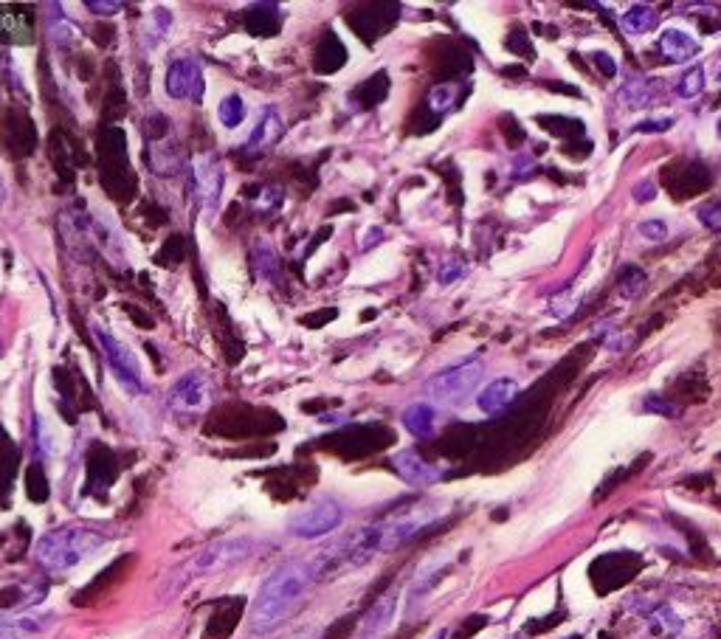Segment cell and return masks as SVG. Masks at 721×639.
<instances>
[{"mask_svg":"<svg viewBox=\"0 0 721 639\" xmlns=\"http://www.w3.org/2000/svg\"><path fill=\"white\" fill-rule=\"evenodd\" d=\"M212 403V381L203 372H186L169 386L167 406L178 417H198Z\"/></svg>","mask_w":721,"mask_h":639,"instance_id":"ba28073f","label":"cell"},{"mask_svg":"<svg viewBox=\"0 0 721 639\" xmlns=\"http://www.w3.org/2000/svg\"><path fill=\"white\" fill-rule=\"evenodd\" d=\"M217 119H220L223 127H229V130L240 127L243 119H246V105H243V99H240L237 93L226 96V99L220 102V107H217Z\"/></svg>","mask_w":721,"mask_h":639,"instance_id":"d4e9b609","label":"cell"},{"mask_svg":"<svg viewBox=\"0 0 721 639\" xmlns=\"http://www.w3.org/2000/svg\"><path fill=\"white\" fill-rule=\"evenodd\" d=\"M85 6H88V12H96V15H113L122 9V3H99V0H88Z\"/></svg>","mask_w":721,"mask_h":639,"instance_id":"8d00e7d4","label":"cell"},{"mask_svg":"<svg viewBox=\"0 0 721 639\" xmlns=\"http://www.w3.org/2000/svg\"><path fill=\"white\" fill-rule=\"evenodd\" d=\"M254 268H257V276H260V279L277 282L279 262H277V254H274V248L268 243L254 245Z\"/></svg>","mask_w":721,"mask_h":639,"instance_id":"cb8c5ba5","label":"cell"},{"mask_svg":"<svg viewBox=\"0 0 721 639\" xmlns=\"http://www.w3.org/2000/svg\"><path fill=\"white\" fill-rule=\"evenodd\" d=\"M48 34L54 37V43H60V46H68V43H74L79 37V29L68 20V17H51V23H48Z\"/></svg>","mask_w":721,"mask_h":639,"instance_id":"f1b7e54d","label":"cell"},{"mask_svg":"<svg viewBox=\"0 0 721 639\" xmlns=\"http://www.w3.org/2000/svg\"><path fill=\"white\" fill-rule=\"evenodd\" d=\"M702 91H705V68H702V65H693V68H688V71L679 77L676 93H679L682 99H696Z\"/></svg>","mask_w":721,"mask_h":639,"instance_id":"4316f807","label":"cell"},{"mask_svg":"<svg viewBox=\"0 0 721 639\" xmlns=\"http://www.w3.org/2000/svg\"><path fill=\"white\" fill-rule=\"evenodd\" d=\"M592 60H595V65L603 71V77H614V74H617V62H614L606 51H598Z\"/></svg>","mask_w":721,"mask_h":639,"instance_id":"e575fe53","label":"cell"},{"mask_svg":"<svg viewBox=\"0 0 721 639\" xmlns=\"http://www.w3.org/2000/svg\"><path fill=\"white\" fill-rule=\"evenodd\" d=\"M167 93L172 99H181V102H200L203 99V68L198 60L192 57H181L169 65L167 79Z\"/></svg>","mask_w":721,"mask_h":639,"instance_id":"8fae6325","label":"cell"},{"mask_svg":"<svg viewBox=\"0 0 721 639\" xmlns=\"http://www.w3.org/2000/svg\"><path fill=\"white\" fill-rule=\"evenodd\" d=\"M671 124H674V119L665 116V119H651V122L637 124V130H643V133H662V130H671Z\"/></svg>","mask_w":721,"mask_h":639,"instance_id":"d590c367","label":"cell"},{"mask_svg":"<svg viewBox=\"0 0 721 639\" xmlns=\"http://www.w3.org/2000/svg\"><path fill=\"white\" fill-rule=\"evenodd\" d=\"M330 319H336V310H324V313H319V316H305L302 324H307V327H319L322 321H330Z\"/></svg>","mask_w":721,"mask_h":639,"instance_id":"f35d334b","label":"cell"},{"mask_svg":"<svg viewBox=\"0 0 721 639\" xmlns=\"http://www.w3.org/2000/svg\"><path fill=\"white\" fill-rule=\"evenodd\" d=\"M643 409L651 411V414H660V417H679V406H676V403H671L668 397L651 395L643 403Z\"/></svg>","mask_w":721,"mask_h":639,"instance_id":"f546056e","label":"cell"},{"mask_svg":"<svg viewBox=\"0 0 721 639\" xmlns=\"http://www.w3.org/2000/svg\"><path fill=\"white\" fill-rule=\"evenodd\" d=\"M654 198H657V189H654L651 183H643V186L634 189V200H637V203H651Z\"/></svg>","mask_w":721,"mask_h":639,"instance_id":"74e56055","label":"cell"},{"mask_svg":"<svg viewBox=\"0 0 721 639\" xmlns=\"http://www.w3.org/2000/svg\"><path fill=\"white\" fill-rule=\"evenodd\" d=\"M386 93H389V77L381 71V74H375V77L367 79V82H361V85L355 88L353 102L361 107H375L384 102Z\"/></svg>","mask_w":721,"mask_h":639,"instance_id":"7402d4cb","label":"cell"},{"mask_svg":"<svg viewBox=\"0 0 721 639\" xmlns=\"http://www.w3.org/2000/svg\"><path fill=\"white\" fill-rule=\"evenodd\" d=\"M223 183H226V172L215 155L198 153L192 158V189H195L200 209L206 214H212L220 206Z\"/></svg>","mask_w":721,"mask_h":639,"instance_id":"30bf717a","label":"cell"},{"mask_svg":"<svg viewBox=\"0 0 721 639\" xmlns=\"http://www.w3.org/2000/svg\"><path fill=\"white\" fill-rule=\"evenodd\" d=\"M575 305H578V299H572V296H558V299L550 302V316H555V319H567L569 313L575 310Z\"/></svg>","mask_w":721,"mask_h":639,"instance_id":"836d02e7","label":"cell"},{"mask_svg":"<svg viewBox=\"0 0 721 639\" xmlns=\"http://www.w3.org/2000/svg\"><path fill=\"white\" fill-rule=\"evenodd\" d=\"M57 625V611H12L0 614V639H51Z\"/></svg>","mask_w":721,"mask_h":639,"instance_id":"9c48e42d","label":"cell"},{"mask_svg":"<svg viewBox=\"0 0 721 639\" xmlns=\"http://www.w3.org/2000/svg\"><path fill=\"white\" fill-rule=\"evenodd\" d=\"M400 420H403V428L417 440H429L434 434V426H437V414L429 403H412L409 409L403 411Z\"/></svg>","mask_w":721,"mask_h":639,"instance_id":"d6986e66","label":"cell"},{"mask_svg":"<svg viewBox=\"0 0 721 639\" xmlns=\"http://www.w3.org/2000/svg\"><path fill=\"white\" fill-rule=\"evenodd\" d=\"M288 639H319V634H316V631H302V634H293V637Z\"/></svg>","mask_w":721,"mask_h":639,"instance_id":"60d3db41","label":"cell"},{"mask_svg":"<svg viewBox=\"0 0 721 639\" xmlns=\"http://www.w3.org/2000/svg\"><path fill=\"white\" fill-rule=\"evenodd\" d=\"M431 639H448V631H445V628H443V631H437V634H434V637H431Z\"/></svg>","mask_w":721,"mask_h":639,"instance_id":"b9f144b4","label":"cell"},{"mask_svg":"<svg viewBox=\"0 0 721 639\" xmlns=\"http://www.w3.org/2000/svg\"><path fill=\"white\" fill-rule=\"evenodd\" d=\"M645 282H648V276H645L640 268L629 265V268H623L620 276H617V290H620L623 299H637L645 290Z\"/></svg>","mask_w":721,"mask_h":639,"instance_id":"484cf974","label":"cell"},{"mask_svg":"<svg viewBox=\"0 0 721 639\" xmlns=\"http://www.w3.org/2000/svg\"><path fill=\"white\" fill-rule=\"evenodd\" d=\"M93 335H96V341H99V347H102V355H105V361H108L116 383L122 386L124 392H130V395H141L147 386H144V375H141L136 352L130 350L119 335L105 330L102 324H93Z\"/></svg>","mask_w":721,"mask_h":639,"instance_id":"5b68a950","label":"cell"},{"mask_svg":"<svg viewBox=\"0 0 721 639\" xmlns=\"http://www.w3.org/2000/svg\"><path fill=\"white\" fill-rule=\"evenodd\" d=\"M617 99L626 107H645L651 105V99H654V88H651L648 79H629V82L620 88Z\"/></svg>","mask_w":721,"mask_h":639,"instance_id":"603a6c76","label":"cell"},{"mask_svg":"<svg viewBox=\"0 0 721 639\" xmlns=\"http://www.w3.org/2000/svg\"><path fill=\"white\" fill-rule=\"evenodd\" d=\"M392 468H395V473H398L403 482H409V485L415 487L434 485V482L443 479L445 473L440 465L426 462L417 451H400V454H395V457H392Z\"/></svg>","mask_w":721,"mask_h":639,"instance_id":"4fadbf2b","label":"cell"},{"mask_svg":"<svg viewBox=\"0 0 721 639\" xmlns=\"http://www.w3.org/2000/svg\"><path fill=\"white\" fill-rule=\"evenodd\" d=\"M381 237H384V231H381V229H369V231H367V243L361 245V248H369V245H378V243H381Z\"/></svg>","mask_w":721,"mask_h":639,"instance_id":"ab89813d","label":"cell"},{"mask_svg":"<svg viewBox=\"0 0 721 639\" xmlns=\"http://www.w3.org/2000/svg\"><path fill=\"white\" fill-rule=\"evenodd\" d=\"M443 516L445 504L417 502L412 504V507H403L398 513H392V516L378 521V524H372V527H367V533L372 547H375V555L409 544L412 538H417L420 533H426L429 527H434Z\"/></svg>","mask_w":721,"mask_h":639,"instance_id":"3957f363","label":"cell"},{"mask_svg":"<svg viewBox=\"0 0 721 639\" xmlns=\"http://www.w3.org/2000/svg\"><path fill=\"white\" fill-rule=\"evenodd\" d=\"M660 54L662 60L674 62V65L688 62L699 54V40L685 29H665L660 34Z\"/></svg>","mask_w":721,"mask_h":639,"instance_id":"9a60e30c","label":"cell"},{"mask_svg":"<svg viewBox=\"0 0 721 639\" xmlns=\"http://www.w3.org/2000/svg\"><path fill=\"white\" fill-rule=\"evenodd\" d=\"M341 521H344V507L336 499H316V502L305 504L302 510L293 513L291 521H288V533L293 538L313 541V538H324V535L338 530Z\"/></svg>","mask_w":721,"mask_h":639,"instance_id":"52a82bcc","label":"cell"},{"mask_svg":"<svg viewBox=\"0 0 721 639\" xmlns=\"http://www.w3.org/2000/svg\"><path fill=\"white\" fill-rule=\"evenodd\" d=\"M400 609V592L398 589H389L384 597H378L372 603V609L361 617L358 623V639H381L395 625Z\"/></svg>","mask_w":721,"mask_h":639,"instance_id":"7c38bea8","label":"cell"},{"mask_svg":"<svg viewBox=\"0 0 721 639\" xmlns=\"http://www.w3.org/2000/svg\"><path fill=\"white\" fill-rule=\"evenodd\" d=\"M246 26L254 37H271L279 31V9L274 3H260L246 15Z\"/></svg>","mask_w":721,"mask_h":639,"instance_id":"ffe728a7","label":"cell"},{"mask_svg":"<svg viewBox=\"0 0 721 639\" xmlns=\"http://www.w3.org/2000/svg\"><path fill=\"white\" fill-rule=\"evenodd\" d=\"M105 544H108L105 533H99L93 527H82V524H71V527H60V530L43 535L34 547V561L46 572H71L79 563L96 555Z\"/></svg>","mask_w":721,"mask_h":639,"instance_id":"7a4b0ae2","label":"cell"},{"mask_svg":"<svg viewBox=\"0 0 721 639\" xmlns=\"http://www.w3.org/2000/svg\"><path fill=\"white\" fill-rule=\"evenodd\" d=\"M538 124H544V130L558 138H572L583 133V124L578 119H567V116H538Z\"/></svg>","mask_w":721,"mask_h":639,"instance_id":"83f0119b","label":"cell"},{"mask_svg":"<svg viewBox=\"0 0 721 639\" xmlns=\"http://www.w3.org/2000/svg\"><path fill=\"white\" fill-rule=\"evenodd\" d=\"M347 60V48L341 46L336 34H324L322 43L316 46V54H313V68L319 74H336L338 68L344 65Z\"/></svg>","mask_w":721,"mask_h":639,"instance_id":"ac0fdd59","label":"cell"},{"mask_svg":"<svg viewBox=\"0 0 721 639\" xmlns=\"http://www.w3.org/2000/svg\"><path fill=\"white\" fill-rule=\"evenodd\" d=\"M169 23H172V17H169L167 9H155L153 20H150V31H147V37H150L153 43H161V40H164V34H167Z\"/></svg>","mask_w":721,"mask_h":639,"instance_id":"4dcf8cb0","label":"cell"},{"mask_svg":"<svg viewBox=\"0 0 721 639\" xmlns=\"http://www.w3.org/2000/svg\"><path fill=\"white\" fill-rule=\"evenodd\" d=\"M719 82H721V71H719Z\"/></svg>","mask_w":721,"mask_h":639,"instance_id":"f6af8a7d","label":"cell"},{"mask_svg":"<svg viewBox=\"0 0 721 639\" xmlns=\"http://www.w3.org/2000/svg\"><path fill=\"white\" fill-rule=\"evenodd\" d=\"M282 130H285L282 116H279L274 107H265L260 113V119H257V124H254V130H251V136H248L246 153H262L265 147L277 144Z\"/></svg>","mask_w":721,"mask_h":639,"instance_id":"2e32d148","label":"cell"},{"mask_svg":"<svg viewBox=\"0 0 721 639\" xmlns=\"http://www.w3.org/2000/svg\"><path fill=\"white\" fill-rule=\"evenodd\" d=\"M313 572L307 561H288L277 566L268 578L262 580L260 592L254 597V606L248 614V625L254 634H268L277 625H282L293 611L299 609V603L305 600V594L313 586Z\"/></svg>","mask_w":721,"mask_h":639,"instance_id":"6da1fadb","label":"cell"},{"mask_svg":"<svg viewBox=\"0 0 721 639\" xmlns=\"http://www.w3.org/2000/svg\"><path fill=\"white\" fill-rule=\"evenodd\" d=\"M657 26H660V15L651 6H643V3H634L623 15V29L629 31V34H648Z\"/></svg>","mask_w":721,"mask_h":639,"instance_id":"44dd1931","label":"cell"},{"mask_svg":"<svg viewBox=\"0 0 721 639\" xmlns=\"http://www.w3.org/2000/svg\"><path fill=\"white\" fill-rule=\"evenodd\" d=\"M6 200V186H3V181H0V203Z\"/></svg>","mask_w":721,"mask_h":639,"instance_id":"7bdbcfd3","label":"cell"},{"mask_svg":"<svg viewBox=\"0 0 721 639\" xmlns=\"http://www.w3.org/2000/svg\"><path fill=\"white\" fill-rule=\"evenodd\" d=\"M257 549H260V541L251 538V535H231V538L212 541L209 547L195 552V555L178 569V575L172 580V589H184L186 583L203 578V575H215V572H223V569H229L234 563H243L246 558H251Z\"/></svg>","mask_w":721,"mask_h":639,"instance_id":"277c9868","label":"cell"},{"mask_svg":"<svg viewBox=\"0 0 721 639\" xmlns=\"http://www.w3.org/2000/svg\"><path fill=\"white\" fill-rule=\"evenodd\" d=\"M482 378H485V366L479 361L454 366V369H445L440 375H434L426 383V395L440 406H460L465 397L474 395V389Z\"/></svg>","mask_w":721,"mask_h":639,"instance_id":"8992f818","label":"cell"},{"mask_svg":"<svg viewBox=\"0 0 721 639\" xmlns=\"http://www.w3.org/2000/svg\"><path fill=\"white\" fill-rule=\"evenodd\" d=\"M713 183L710 178V172H707L702 164H685L682 172H676V175H668V186H671V192H676V198H691V195H699V192H705L707 186Z\"/></svg>","mask_w":721,"mask_h":639,"instance_id":"e0dca14e","label":"cell"},{"mask_svg":"<svg viewBox=\"0 0 721 639\" xmlns=\"http://www.w3.org/2000/svg\"><path fill=\"white\" fill-rule=\"evenodd\" d=\"M640 234H643V240L648 243H662L665 237H668V226H665V220H645L640 223Z\"/></svg>","mask_w":721,"mask_h":639,"instance_id":"d6a6232c","label":"cell"},{"mask_svg":"<svg viewBox=\"0 0 721 639\" xmlns=\"http://www.w3.org/2000/svg\"><path fill=\"white\" fill-rule=\"evenodd\" d=\"M516 397H519V383L513 378H499L482 389V395L476 397V406L485 414H502L516 403Z\"/></svg>","mask_w":721,"mask_h":639,"instance_id":"5bb4252c","label":"cell"},{"mask_svg":"<svg viewBox=\"0 0 721 639\" xmlns=\"http://www.w3.org/2000/svg\"><path fill=\"white\" fill-rule=\"evenodd\" d=\"M719 138H721V119H719Z\"/></svg>","mask_w":721,"mask_h":639,"instance_id":"ee69618b","label":"cell"},{"mask_svg":"<svg viewBox=\"0 0 721 639\" xmlns=\"http://www.w3.org/2000/svg\"><path fill=\"white\" fill-rule=\"evenodd\" d=\"M699 220L702 226L710 231H721V200H713V203H705L699 209Z\"/></svg>","mask_w":721,"mask_h":639,"instance_id":"1f68e13d","label":"cell"}]
</instances>
